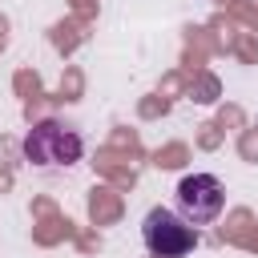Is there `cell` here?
Masks as SVG:
<instances>
[{
  "mask_svg": "<svg viewBox=\"0 0 258 258\" xmlns=\"http://www.w3.org/2000/svg\"><path fill=\"white\" fill-rule=\"evenodd\" d=\"M141 238H145V250L153 258H185L194 246H198V230L169 206H153L141 222Z\"/></svg>",
  "mask_w": 258,
  "mask_h": 258,
  "instance_id": "6da1fadb",
  "label": "cell"
},
{
  "mask_svg": "<svg viewBox=\"0 0 258 258\" xmlns=\"http://www.w3.org/2000/svg\"><path fill=\"white\" fill-rule=\"evenodd\" d=\"M85 153V141L77 129L60 125V121H36L28 133H24V157L32 165H73L81 161Z\"/></svg>",
  "mask_w": 258,
  "mask_h": 258,
  "instance_id": "7a4b0ae2",
  "label": "cell"
},
{
  "mask_svg": "<svg viewBox=\"0 0 258 258\" xmlns=\"http://www.w3.org/2000/svg\"><path fill=\"white\" fill-rule=\"evenodd\" d=\"M177 214L189 222V226H210L218 222L222 206H226V189L214 173H185L177 181Z\"/></svg>",
  "mask_w": 258,
  "mask_h": 258,
  "instance_id": "3957f363",
  "label": "cell"
}]
</instances>
